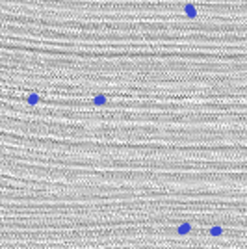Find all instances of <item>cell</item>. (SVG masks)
Wrapping results in <instances>:
<instances>
[{
	"label": "cell",
	"mask_w": 247,
	"mask_h": 249,
	"mask_svg": "<svg viewBox=\"0 0 247 249\" xmlns=\"http://www.w3.org/2000/svg\"><path fill=\"white\" fill-rule=\"evenodd\" d=\"M186 11H188V13H190V15H195V11H193V9H191L190 6H186Z\"/></svg>",
	"instance_id": "cell-5"
},
{
	"label": "cell",
	"mask_w": 247,
	"mask_h": 249,
	"mask_svg": "<svg viewBox=\"0 0 247 249\" xmlns=\"http://www.w3.org/2000/svg\"><path fill=\"white\" fill-rule=\"evenodd\" d=\"M190 231H191V223H186V221H184V223H180V225L177 227V232H179L180 236L188 234V232H190Z\"/></svg>",
	"instance_id": "cell-1"
},
{
	"label": "cell",
	"mask_w": 247,
	"mask_h": 249,
	"mask_svg": "<svg viewBox=\"0 0 247 249\" xmlns=\"http://www.w3.org/2000/svg\"><path fill=\"white\" fill-rule=\"evenodd\" d=\"M93 102H95V104H104L106 102V97H102V95L100 97H95V99H93Z\"/></svg>",
	"instance_id": "cell-3"
},
{
	"label": "cell",
	"mask_w": 247,
	"mask_h": 249,
	"mask_svg": "<svg viewBox=\"0 0 247 249\" xmlns=\"http://www.w3.org/2000/svg\"><path fill=\"white\" fill-rule=\"evenodd\" d=\"M210 234L212 236H221V234H223V229H221L219 225H214V227L210 229Z\"/></svg>",
	"instance_id": "cell-2"
},
{
	"label": "cell",
	"mask_w": 247,
	"mask_h": 249,
	"mask_svg": "<svg viewBox=\"0 0 247 249\" xmlns=\"http://www.w3.org/2000/svg\"><path fill=\"white\" fill-rule=\"evenodd\" d=\"M28 102H30V104H37V102H39V97H37V95L28 97Z\"/></svg>",
	"instance_id": "cell-4"
}]
</instances>
